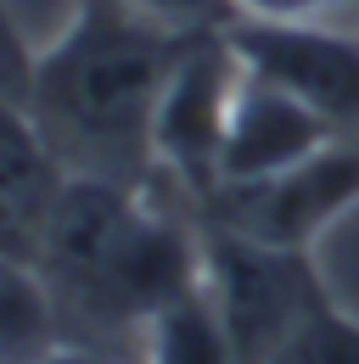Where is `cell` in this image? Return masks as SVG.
<instances>
[{
  "instance_id": "1",
  "label": "cell",
  "mask_w": 359,
  "mask_h": 364,
  "mask_svg": "<svg viewBox=\"0 0 359 364\" xmlns=\"http://www.w3.org/2000/svg\"><path fill=\"white\" fill-rule=\"evenodd\" d=\"M191 40L107 0H79L73 23L28 73V112L68 174L118 185H146L157 174L152 129Z\"/></svg>"
},
{
  "instance_id": "2",
  "label": "cell",
  "mask_w": 359,
  "mask_h": 364,
  "mask_svg": "<svg viewBox=\"0 0 359 364\" xmlns=\"http://www.w3.org/2000/svg\"><path fill=\"white\" fill-rule=\"evenodd\" d=\"M62 331L124 342L202 280V230L152 202L146 185L68 174L34 247Z\"/></svg>"
},
{
  "instance_id": "3",
  "label": "cell",
  "mask_w": 359,
  "mask_h": 364,
  "mask_svg": "<svg viewBox=\"0 0 359 364\" xmlns=\"http://www.w3.org/2000/svg\"><path fill=\"white\" fill-rule=\"evenodd\" d=\"M202 286L219 303L247 364H264L286 342V331L314 303H326L309 258L298 247H269L224 225H202Z\"/></svg>"
},
{
  "instance_id": "4",
  "label": "cell",
  "mask_w": 359,
  "mask_h": 364,
  "mask_svg": "<svg viewBox=\"0 0 359 364\" xmlns=\"http://www.w3.org/2000/svg\"><path fill=\"white\" fill-rule=\"evenodd\" d=\"M236 90H241V62L230 50V28L197 34L180 56L169 90H163L152 157H157V174H169L197 202H208L219 185V151H224Z\"/></svg>"
},
{
  "instance_id": "5",
  "label": "cell",
  "mask_w": 359,
  "mask_h": 364,
  "mask_svg": "<svg viewBox=\"0 0 359 364\" xmlns=\"http://www.w3.org/2000/svg\"><path fill=\"white\" fill-rule=\"evenodd\" d=\"M354 196H359V140L337 135L314 157H303L298 168H281V174L253 185H219L202 208H208V225L303 252V241L326 219H337Z\"/></svg>"
},
{
  "instance_id": "6",
  "label": "cell",
  "mask_w": 359,
  "mask_h": 364,
  "mask_svg": "<svg viewBox=\"0 0 359 364\" xmlns=\"http://www.w3.org/2000/svg\"><path fill=\"white\" fill-rule=\"evenodd\" d=\"M230 50L247 79L298 95L343 135L359 129V40L314 23H230Z\"/></svg>"
},
{
  "instance_id": "7",
  "label": "cell",
  "mask_w": 359,
  "mask_h": 364,
  "mask_svg": "<svg viewBox=\"0 0 359 364\" xmlns=\"http://www.w3.org/2000/svg\"><path fill=\"white\" fill-rule=\"evenodd\" d=\"M337 135L343 129L331 118H320L314 107H303L298 95L241 73V90H236V107H230V129H224V151H219V185H253V180L281 174V168H298L303 157H314Z\"/></svg>"
},
{
  "instance_id": "8",
  "label": "cell",
  "mask_w": 359,
  "mask_h": 364,
  "mask_svg": "<svg viewBox=\"0 0 359 364\" xmlns=\"http://www.w3.org/2000/svg\"><path fill=\"white\" fill-rule=\"evenodd\" d=\"M62 185H68V168L51 151L45 129L34 124L28 101L0 90V235L23 258H34Z\"/></svg>"
},
{
  "instance_id": "9",
  "label": "cell",
  "mask_w": 359,
  "mask_h": 364,
  "mask_svg": "<svg viewBox=\"0 0 359 364\" xmlns=\"http://www.w3.org/2000/svg\"><path fill=\"white\" fill-rule=\"evenodd\" d=\"M140 364H247L241 342L230 336L219 303L208 297V286L197 280L191 291H180L163 314L140 331Z\"/></svg>"
},
{
  "instance_id": "10",
  "label": "cell",
  "mask_w": 359,
  "mask_h": 364,
  "mask_svg": "<svg viewBox=\"0 0 359 364\" xmlns=\"http://www.w3.org/2000/svg\"><path fill=\"white\" fill-rule=\"evenodd\" d=\"M62 336V309L34 258L0 252V364H40Z\"/></svg>"
},
{
  "instance_id": "11",
  "label": "cell",
  "mask_w": 359,
  "mask_h": 364,
  "mask_svg": "<svg viewBox=\"0 0 359 364\" xmlns=\"http://www.w3.org/2000/svg\"><path fill=\"white\" fill-rule=\"evenodd\" d=\"M264 364H359V325L331 303H314Z\"/></svg>"
},
{
  "instance_id": "12",
  "label": "cell",
  "mask_w": 359,
  "mask_h": 364,
  "mask_svg": "<svg viewBox=\"0 0 359 364\" xmlns=\"http://www.w3.org/2000/svg\"><path fill=\"white\" fill-rule=\"evenodd\" d=\"M107 6L130 11L140 23H157V28H169V34H185V40H191V34H219V28L236 23L224 0H107Z\"/></svg>"
},
{
  "instance_id": "13",
  "label": "cell",
  "mask_w": 359,
  "mask_h": 364,
  "mask_svg": "<svg viewBox=\"0 0 359 364\" xmlns=\"http://www.w3.org/2000/svg\"><path fill=\"white\" fill-rule=\"evenodd\" d=\"M230 17H253V23H320L331 11H354L359 0H224Z\"/></svg>"
},
{
  "instance_id": "14",
  "label": "cell",
  "mask_w": 359,
  "mask_h": 364,
  "mask_svg": "<svg viewBox=\"0 0 359 364\" xmlns=\"http://www.w3.org/2000/svg\"><path fill=\"white\" fill-rule=\"evenodd\" d=\"M40 364H140V353H130L124 342H90V336H62Z\"/></svg>"
},
{
  "instance_id": "15",
  "label": "cell",
  "mask_w": 359,
  "mask_h": 364,
  "mask_svg": "<svg viewBox=\"0 0 359 364\" xmlns=\"http://www.w3.org/2000/svg\"><path fill=\"white\" fill-rule=\"evenodd\" d=\"M28 73H34V56L17 46V34H11L6 17H0V90H11V95L28 101Z\"/></svg>"
}]
</instances>
